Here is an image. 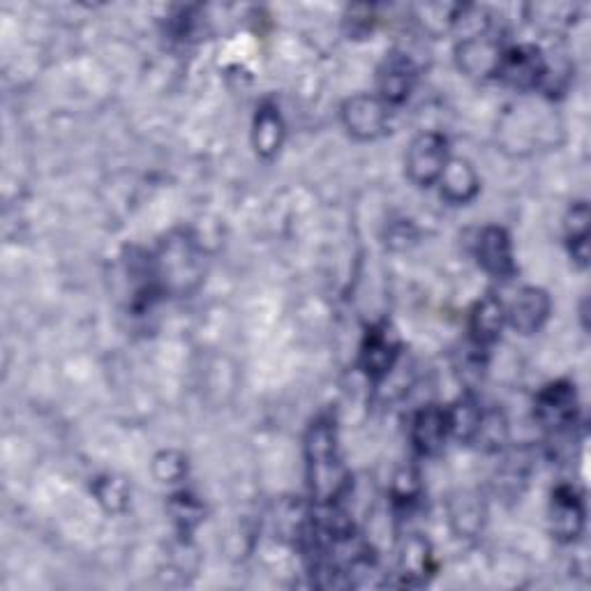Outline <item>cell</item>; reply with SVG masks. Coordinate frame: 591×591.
I'll return each mask as SVG.
<instances>
[{
  "label": "cell",
  "instance_id": "1",
  "mask_svg": "<svg viewBox=\"0 0 591 591\" xmlns=\"http://www.w3.org/2000/svg\"><path fill=\"white\" fill-rule=\"evenodd\" d=\"M310 490L317 504L333 506L346 490L349 474L338 450V429L331 416H319L305 435Z\"/></svg>",
  "mask_w": 591,
  "mask_h": 591
},
{
  "label": "cell",
  "instance_id": "2",
  "mask_svg": "<svg viewBox=\"0 0 591 591\" xmlns=\"http://www.w3.org/2000/svg\"><path fill=\"white\" fill-rule=\"evenodd\" d=\"M533 416L548 433H567L578 418V391L571 382H552L539 391Z\"/></svg>",
  "mask_w": 591,
  "mask_h": 591
},
{
  "label": "cell",
  "instance_id": "3",
  "mask_svg": "<svg viewBox=\"0 0 591 591\" xmlns=\"http://www.w3.org/2000/svg\"><path fill=\"white\" fill-rule=\"evenodd\" d=\"M448 159V142L444 134L423 132L407 151V176L418 187L435 185Z\"/></svg>",
  "mask_w": 591,
  "mask_h": 591
},
{
  "label": "cell",
  "instance_id": "4",
  "mask_svg": "<svg viewBox=\"0 0 591 591\" xmlns=\"http://www.w3.org/2000/svg\"><path fill=\"white\" fill-rule=\"evenodd\" d=\"M546 70L548 63L543 59V53L531 44H520L514 49H504L495 76H499L508 86L527 91V89H539L543 84Z\"/></svg>",
  "mask_w": 591,
  "mask_h": 591
},
{
  "label": "cell",
  "instance_id": "5",
  "mask_svg": "<svg viewBox=\"0 0 591 591\" xmlns=\"http://www.w3.org/2000/svg\"><path fill=\"white\" fill-rule=\"evenodd\" d=\"M342 123L361 142L377 139L388 125V104L380 95H354L342 106Z\"/></svg>",
  "mask_w": 591,
  "mask_h": 591
},
{
  "label": "cell",
  "instance_id": "6",
  "mask_svg": "<svg viewBox=\"0 0 591 591\" xmlns=\"http://www.w3.org/2000/svg\"><path fill=\"white\" fill-rule=\"evenodd\" d=\"M552 312V301L546 289L525 287L516 293L514 303L506 308V321L522 335L541 331Z\"/></svg>",
  "mask_w": 591,
  "mask_h": 591
},
{
  "label": "cell",
  "instance_id": "7",
  "mask_svg": "<svg viewBox=\"0 0 591 591\" xmlns=\"http://www.w3.org/2000/svg\"><path fill=\"white\" fill-rule=\"evenodd\" d=\"M550 529L561 543H573L584 529V501L571 486H559L550 501Z\"/></svg>",
  "mask_w": 591,
  "mask_h": 591
},
{
  "label": "cell",
  "instance_id": "8",
  "mask_svg": "<svg viewBox=\"0 0 591 591\" xmlns=\"http://www.w3.org/2000/svg\"><path fill=\"white\" fill-rule=\"evenodd\" d=\"M476 257L483 271L497 280H508L516 273L514 246H510V236L501 227H486L478 234Z\"/></svg>",
  "mask_w": 591,
  "mask_h": 591
},
{
  "label": "cell",
  "instance_id": "9",
  "mask_svg": "<svg viewBox=\"0 0 591 591\" xmlns=\"http://www.w3.org/2000/svg\"><path fill=\"white\" fill-rule=\"evenodd\" d=\"M400 356V340L384 324L367 331L361 344V367L370 380H384Z\"/></svg>",
  "mask_w": 591,
  "mask_h": 591
},
{
  "label": "cell",
  "instance_id": "10",
  "mask_svg": "<svg viewBox=\"0 0 591 591\" xmlns=\"http://www.w3.org/2000/svg\"><path fill=\"white\" fill-rule=\"evenodd\" d=\"M416 65L402 51H391L380 68V100L391 104L405 102L416 84Z\"/></svg>",
  "mask_w": 591,
  "mask_h": 591
},
{
  "label": "cell",
  "instance_id": "11",
  "mask_svg": "<svg viewBox=\"0 0 591 591\" xmlns=\"http://www.w3.org/2000/svg\"><path fill=\"white\" fill-rule=\"evenodd\" d=\"M501 53V44L488 31H483L463 40L458 46V63L471 76H490L497 72Z\"/></svg>",
  "mask_w": 591,
  "mask_h": 591
},
{
  "label": "cell",
  "instance_id": "12",
  "mask_svg": "<svg viewBox=\"0 0 591 591\" xmlns=\"http://www.w3.org/2000/svg\"><path fill=\"white\" fill-rule=\"evenodd\" d=\"M450 437L448 414L442 407H425L412 421V444L421 455H435Z\"/></svg>",
  "mask_w": 591,
  "mask_h": 591
},
{
  "label": "cell",
  "instance_id": "13",
  "mask_svg": "<svg viewBox=\"0 0 591 591\" xmlns=\"http://www.w3.org/2000/svg\"><path fill=\"white\" fill-rule=\"evenodd\" d=\"M437 183L442 187V199L455 206L469 204L480 190V180H478L476 169L463 157H450Z\"/></svg>",
  "mask_w": 591,
  "mask_h": 591
},
{
  "label": "cell",
  "instance_id": "14",
  "mask_svg": "<svg viewBox=\"0 0 591 591\" xmlns=\"http://www.w3.org/2000/svg\"><path fill=\"white\" fill-rule=\"evenodd\" d=\"M429 573H433V550H429V543L425 539L414 533L405 543H402V550L397 557L400 584L421 587L425 584Z\"/></svg>",
  "mask_w": 591,
  "mask_h": 591
},
{
  "label": "cell",
  "instance_id": "15",
  "mask_svg": "<svg viewBox=\"0 0 591 591\" xmlns=\"http://www.w3.org/2000/svg\"><path fill=\"white\" fill-rule=\"evenodd\" d=\"M506 324V305L497 299V296L488 293L486 299H480L469 317V333L476 346L492 344Z\"/></svg>",
  "mask_w": 591,
  "mask_h": 591
},
{
  "label": "cell",
  "instance_id": "16",
  "mask_svg": "<svg viewBox=\"0 0 591 591\" xmlns=\"http://www.w3.org/2000/svg\"><path fill=\"white\" fill-rule=\"evenodd\" d=\"M252 144L259 157L271 159L284 144V121L276 104H261L252 125Z\"/></svg>",
  "mask_w": 591,
  "mask_h": 591
},
{
  "label": "cell",
  "instance_id": "17",
  "mask_svg": "<svg viewBox=\"0 0 591 591\" xmlns=\"http://www.w3.org/2000/svg\"><path fill=\"white\" fill-rule=\"evenodd\" d=\"M567 238H569V250H571L573 261L580 268H587L589 263V206L584 201L573 204L567 215Z\"/></svg>",
  "mask_w": 591,
  "mask_h": 591
},
{
  "label": "cell",
  "instance_id": "18",
  "mask_svg": "<svg viewBox=\"0 0 591 591\" xmlns=\"http://www.w3.org/2000/svg\"><path fill=\"white\" fill-rule=\"evenodd\" d=\"M448 414V427L450 437H458L463 442H471L478 427V421L483 416V409L474 395H463L458 402L446 409Z\"/></svg>",
  "mask_w": 591,
  "mask_h": 591
},
{
  "label": "cell",
  "instance_id": "19",
  "mask_svg": "<svg viewBox=\"0 0 591 591\" xmlns=\"http://www.w3.org/2000/svg\"><path fill=\"white\" fill-rule=\"evenodd\" d=\"M506 439H508V423L504 414L497 409L483 412L471 442H476L483 450H499Z\"/></svg>",
  "mask_w": 591,
  "mask_h": 591
},
{
  "label": "cell",
  "instance_id": "20",
  "mask_svg": "<svg viewBox=\"0 0 591 591\" xmlns=\"http://www.w3.org/2000/svg\"><path fill=\"white\" fill-rule=\"evenodd\" d=\"M169 514H172L174 525L180 531L187 533V531H193L204 520V506L197 501V497L180 492V495L172 497V501H169Z\"/></svg>",
  "mask_w": 591,
  "mask_h": 591
},
{
  "label": "cell",
  "instance_id": "21",
  "mask_svg": "<svg viewBox=\"0 0 591 591\" xmlns=\"http://www.w3.org/2000/svg\"><path fill=\"white\" fill-rule=\"evenodd\" d=\"M421 495V476L414 467H402L393 478V497L397 504H412Z\"/></svg>",
  "mask_w": 591,
  "mask_h": 591
},
{
  "label": "cell",
  "instance_id": "22",
  "mask_svg": "<svg viewBox=\"0 0 591 591\" xmlns=\"http://www.w3.org/2000/svg\"><path fill=\"white\" fill-rule=\"evenodd\" d=\"M153 469H155V476L159 480H163V483H176L187 471V460L183 458L180 453L167 450V453H159L157 455Z\"/></svg>",
  "mask_w": 591,
  "mask_h": 591
},
{
  "label": "cell",
  "instance_id": "23",
  "mask_svg": "<svg viewBox=\"0 0 591 591\" xmlns=\"http://www.w3.org/2000/svg\"><path fill=\"white\" fill-rule=\"evenodd\" d=\"M95 495H97L100 504H104L110 510H118L127 501V488H125V483L118 480V478H102V480H97Z\"/></svg>",
  "mask_w": 591,
  "mask_h": 591
}]
</instances>
